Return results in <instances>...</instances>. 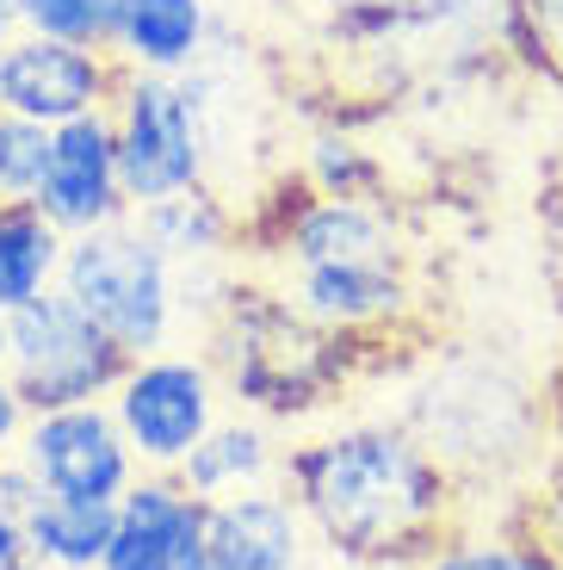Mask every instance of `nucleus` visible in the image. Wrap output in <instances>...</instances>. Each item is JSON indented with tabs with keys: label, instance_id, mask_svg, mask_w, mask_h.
Wrapping results in <instances>:
<instances>
[{
	"label": "nucleus",
	"instance_id": "2",
	"mask_svg": "<svg viewBox=\"0 0 563 570\" xmlns=\"http://www.w3.org/2000/svg\"><path fill=\"white\" fill-rule=\"evenodd\" d=\"M396 422L439 459V465L471 484L521 465L545 434V403L533 397L521 372L483 354H439L422 379L403 385Z\"/></svg>",
	"mask_w": 563,
	"mask_h": 570
},
{
	"label": "nucleus",
	"instance_id": "26",
	"mask_svg": "<svg viewBox=\"0 0 563 570\" xmlns=\"http://www.w3.org/2000/svg\"><path fill=\"white\" fill-rule=\"evenodd\" d=\"M26 422H31L26 397H19V385L7 379V366H0V459L19 453V434H26Z\"/></svg>",
	"mask_w": 563,
	"mask_h": 570
},
{
	"label": "nucleus",
	"instance_id": "14",
	"mask_svg": "<svg viewBox=\"0 0 563 570\" xmlns=\"http://www.w3.org/2000/svg\"><path fill=\"white\" fill-rule=\"evenodd\" d=\"M285 267L304 261H359V255H408L403 224L384 199H340V193H310V199L285 212L279 229Z\"/></svg>",
	"mask_w": 563,
	"mask_h": 570
},
{
	"label": "nucleus",
	"instance_id": "5",
	"mask_svg": "<svg viewBox=\"0 0 563 570\" xmlns=\"http://www.w3.org/2000/svg\"><path fill=\"white\" fill-rule=\"evenodd\" d=\"M7 379L19 385L31 415L75 410V403H106L118 379L130 372V354L81 311V304L50 285L43 298L7 311Z\"/></svg>",
	"mask_w": 563,
	"mask_h": 570
},
{
	"label": "nucleus",
	"instance_id": "10",
	"mask_svg": "<svg viewBox=\"0 0 563 570\" xmlns=\"http://www.w3.org/2000/svg\"><path fill=\"white\" fill-rule=\"evenodd\" d=\"M285 298L304 311L328 335H378V328L403 323L415 304V279H408V255H359V261H304L285 267Z\"/></svg>",
	"mask_w": 563,
	"mask_h": 570
},
{
	"label": "nucleus",
	"instance_id": "12",
	"mask_svg": "<svg viewBox=\"0 0 563 570\" xmlns=\"http://www.w3.org/2000/svg\"><path fill=\"white\" fill-rule=\"evenodd\" d=\"M211 546V502L174 478V471H142L118 497L112 552L99 570H205Z\"/></svg>",
	"mask_w": 563,
	"mask_h": 570
},
{
	"label": "nucleus",
	"instance_id": "9",
	"mask_svg": "<svg viewBox=\"0 0 563 570\" xmlns=\"http://www.w3.org/2000/svg\"><path fill=\"white\" fill-rule=\"evenodd\" d=\"M118 87H125V62L112 50L38 38V31H19L13 43H0V106L50 130L112 112Z\"/></svg>",
	"mask_w": 563,
	"mask_h": 570
},
{
	"label": "nucleus",
	"instance_id": "22",
	"mask_svg": "<svg viewBox=\"0 0 563 570\" xmlns=\"http://www.w3.org/2000/svg\"><path fill=\"white\" fill-rule=\"evenodd\" d=\"M43 484L19 465V453L0 459V570H38L31 558V509H38Z\"/></svg>",
	"mask_w": 563,
	"mask_h": 570
},
{
	"label": "nucleus",
	"instance_id": "25",
	"mask_svg": "<svg viewBox=\"0 0 563 570\" xmlns=\"http://www.w3.org/2000/svg\"><path fill=\"white\" fill-rule=\"evenodd\" d=\"M514 26H521V43L539 57V69L563 81V0H514Z\"/></svg>",
	"mask_w": 563,
	"mask_h": 570
},
{
	"label": "nucleus",
	"instance_id": "24",
	"mask_svg": "<svg viewBox=\"0 0 563 570\" xmlns=\"http://www.w3.org/2000/svg\"><path fill=\"white\" fill-rule=\"evenodd\" d=\"M310 186L316 193H340V199H366L372 186H378V168H372L353 142L316 137L310 142Z\"/></svg>",
	"mask_w": 563,
	"mask_h": 570
},
{
	"label": "nucleus",
	"instance_id": "16",
	"mask_svg": "<svg viewBox=\"0 0 563 570\" xmlns=\"http://www.w3.org/2000/svg\"><path fill=\"white\" fill-rule=\"evenodd\" d=\"M211 50L205 0H118L112 57L142 75H186Z\"/></svg>",
	"mask_w": 563,
	"mask_h": 570
},
{
	"label": "nucleus",
	"instance_id": "18",
	"mask_svg": "<svg viewBox=\"0 0 563 570\" xmlns=\"http://www.w3.org/2000/svg\"><path fill=\"white\" fill-rule=\"evenodd\" d=\"M118 502H69L43 490L31 509V558L38 570H99L112 552Z\"/></svg>",
	"mask_w": 563,
	"mask_h": 570
},
{
	"label": "nucleus",
	"instance_id": "1",
	"mask_svg": "<svg viewBox=\"0 0 563 570\" xmlns=\"http://www.w3.org/2000/svg\"><path fill=\"white\" fill-rule=\"evenodd\" d=\"M279 490L328 552L366 570H415L458 540L465 484L396 415H359L292 446Z\"/></svg>",
	"mask_w": 563,
	"mask_h": 570
},
{
	"label": "nucleus",
	"instance_id": "3",
	"mask_svg": "<svg viewBox=\"0 0 563 570\" xmlns=\"http://www.w3.org/2000/svg\"><path fill=\"white\" fill-rule=\"evenodd\" d=\"M224 391L248 415H310L347 379V335L316 328L304 311H292L285 292H229L211 316V354Z\"/></svg>",
	"mask_w": 563,
	"mask_h": 570
},
{
	"label": "nucleus",
	"instance_id": "11",
	"mask_svg": "<svg viewBox=\"0 0 563 570\" xmlns=\"http://www.w3.org/2000/svg\"><path fill=\"white\" fill-rule=\"evenodd\" d=\"M31 205H38L62 236H87V229H106V224H118V217H130L112 112L57 125V137H50V168H43V186H38Z\"/></svg>",
	"mask_w": 563,
	"mask_h": 570
},
{
	"label": "nucleus",
	"instance_id": "21",
	"mask_svg": "<svg viewBox=\"0 0 563 570\" xmlns=\"http://www.w3.org/2000/svg\"><path fill=\"white\" fill-rule=\"evenodd\" d=\"M19 26L38 31V38L87 43V50H112L118 0H19Z\"/></svg>",
	"mask_w": 563,
	"mask_h": 570
},
{
	"label": "nucleus",
	"instance_id": "23",
	"mask_svg": "<svg viewBox=\"0 0 563 570\" xmlns=\"http://www.w3.org/2000/svg\"><path fill=\"white\" fill-rule=\"evenodd\" d=\"M415 570H563V558L539 540H446Z\"/></svg>",
	"mask_w": 563,
	"mask_h": 570
},
{
	"label": "nucleus",
	"instance_id": "27",
	"mask_svg": "<svg viewBox=\"0 0 563 570\" xmlns=\"http://www.w3.org/2000/svg\"><path fill=\"white\" fill-rule=\"evenodd\" d=\"M19 31H26L19 26V0H0V43H13Z\"/></svg>",
	"mask_w": 563,
	"mask_h": 570
},
{
	"label": "nucleus",
	"instance_id": "15",
	"mask_svg": "<svg viewBox=\"0 0 563 570\" xmlns=\"http://www.w3.org/2000/svg\"><path fill=\"white\" fill-rule=\"evenodd\" d=\"M279 471H285V453H279V441H273V428L260 422V415H224V422L186 453V465L174 471V478H180L192 497L224 502V497H241V490L279 484Z\"/></svg>",
	"mask_w": 563,
	"mask_h": 570
},
{
	"label": "nucleus",
	"instance_id": "6",
	"mask_svg": "<svg viewBox=\"0 0 563 570\" xmlns=\"http://www.w3.org/2000/svg\"><path fill=\"white\" fill-rule=\"evenodd\" d=\"M118 125V161H125V193L130 212L192 186H211V142H205V118L198 100L186 94L180 75H142L125 69V87L112 100Z\"/></svg>",
	"mask_w": 563,
	"mask_h": 570
},
{
	"label": "nucleus",
	"instance_id": "8",
	"mask_svg": "<svg viewBox=\"0 0 563 570\" xmlns=\"http://www.w3.org/2000/svg\"><path fill=\"white\" fill-rule=\"evenodd\" d=\"M19 465L50 497L69 502H118L142 478L112 403H75V410L31 415L26 434H19Z\"/></svg>",
	"mask_w": 563,
	"mask_h": 570
},
{
	"label": "nucleus",
	"instance_id": "17",
	"mask_svg": "<svg viewBox=\"0 0 563 570\" xmlns=\"http://www.w3.org/2000/svg\"><path fill=\"white\" fill-rule=\"evenodd\" d=\"M62 255L69 236L38 205H0V311L43 298L62 279Z\"/></svg>",
	"mask_w": 563,
	"mask_h": 570
},
{
	"label": "nucleus",
	"instance_id": "7",
	"mask_svg": "<svg viewBox=\"0 0 563 570\" xmlns=\"http://www.w3.org/2000/svg\"><path fill=\"white\" fill-rule=\"evenodd\" d=\"M224 397L229 391L205 354H168L161 347V354L130 360V372L106 403H112L142 471H180L186 453L224 422Z\"/></svg>",
	"mask_w": 563,
	"mask_h": 570
},
{
	"label": "nucleus",
	"instance_id": "13",
	"mask_svg": "<svg viewBox=\"0 0 563 570\" xmlns=\"http://www.w3.org/2000/svg\"><path fill=\"white\" fill-rule=\"evenodd\" d=\"M304 546H310V528H304L297 502L279 484L211 502L205 570H297Z\"/></svg>",
	"mask_w": 563,
	"mask_h": 570
},
{
	"label": "nucleus",
	"instance_id": "29",
	"mask_svg": "<svg viewBox=\"0 0 563 570\" xmlns=\"http://www.w3.org/2000/svg\"><path fill=\"white\" fill-rule=\"evenodd\" d=\"M0 360H7V311H0Z\"/></svg>",
	"mask_w": 563,
	"mask_h": 570
},
{
	"label": "nucleus",
	"instance_id": "4",
	"mask_svg": "<svg viewBox=\"0 0 563 570\" xmlns=\"http://www.w3.org/2000/svg\"><path fill=\"white\" fill-rule=\"evenodd\" d=\"M57 285L130 360L168 347L174 316H180V267H174V255L137 217H118L106 229L69 236Z\"/></svg>",
	"mask_w": 563,
	"mask_h": 570
},
{
	"label": "nucleus",
	"instance_id": "19",
	"mask_svg": "<svg viewBox=\"0 0 563 570\" xmlns=\"http://www.w3.org/2000/svg\"><path fill=\"white\" fill-rule=\"evenodd\" d=\"M161 248L174 255V267H211L229 243H236V212L224 205L217 186H192V193H174L130 212Z\"/></svg>",
	"mask_w": 563,
	"mask_h": 570
},
{
	"label": "nucleus",
	"instance_id": "20",
	"mask_svg": "<svg viewBox=\"0 0 563 570\" xmlns=\"http://www.w3.org/2000/svg\"><path fill=\"white\" fill-rule=\"evenodd\" d=\"M50 137L57 130L38 125V118H19L0 106V199L7 205H31L50 168Z\"/></svg>",
	"mask_w": 563,
	"mask_h": 570
},
{
	"label": "nucleus",
	"instance_id": "28",
	"mask_svg": "<svg viewBox=\"0 0 563 570\" xmlns=\"http://www.w3.org/2000/svg\"><path fill=\"white\" fill-rule=\"evenodd\" d=\"M557 478H563V397H557Z\"/></svg>",
	"mask_w": 563,
	"mask_h": 570
}]
</instances>
